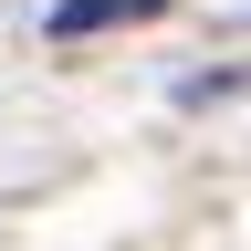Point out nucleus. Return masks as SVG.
<instances>
[{
    "instance_id": "f257e3e1",
    "label": "nucleus",
    "mask_w": 251,
    "mask_h": 251,
    "mask_svg": "<svg viewBox=\"0 0 251 251\" xmlns=\"http://www.w3.org/2000/svg\"><path fill=\"white\" fill-rule=\"evenodd\" d=\"M168 0H52V42H94V31H136V21H157Z\"/></svg>"
}]
</instances>
